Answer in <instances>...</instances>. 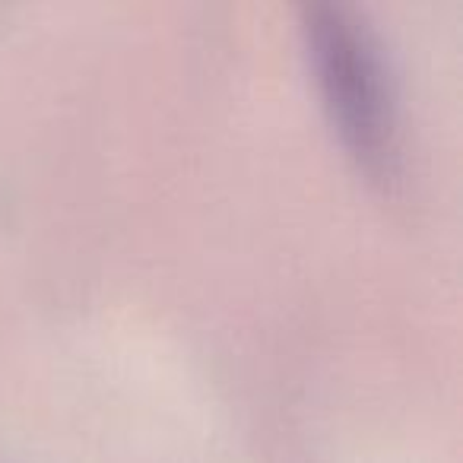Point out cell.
Returning <instances> with one entry per match:
<instances>
[{
  "label": "cell",
  "instance_id": "6da1fadb",
  "mask_svg": "<svg viewBox=\"0 0 463 463\" xmlns=\"http://www.w3.org/2000/svg\"><path fill=\"white\" fill-rule=\"evenodd\" d=\"M302 35L334 134L372 184L391 191L403 175L400 111L374 29L346 4H311Z\"/></svg>",
  "mask_w": 463,
  "mask_h": 463
}]
</instances>
